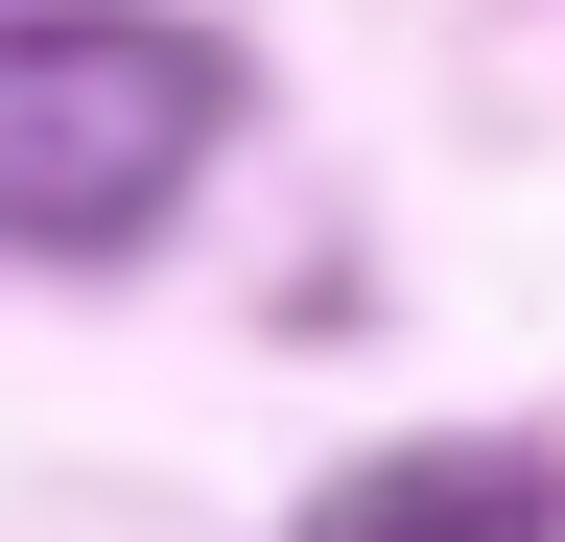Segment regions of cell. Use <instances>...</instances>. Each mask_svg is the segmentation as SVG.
<instances>
[{
  "mask_svg": "<svg viewBox=\"0 0 565 542\" xmlns=\"http://www.w3.org/2000/svg\"><path fill=\"white\" fill-rule=\"evenodd\" d=\"M236 142V47L166 0H0V259H141Z\"/></svg>",
  "mask_w": 565,
  "mask_h": 542,
  "instance_id": "cell-1",
  "label": "cell"
},
{
  "mask_svg": "<svg viewBox=\"0 0 565 542\" xmlns=\"http://www.w3.org/2000/svg\"><path fill=\"white\" fill-rule=\"evenodd\" d=\"M307 542H542V471L519 448H377L307 496Z\"/></svg>",
  "mask_w": 565,
  "mask_h": 542,
  "instance_id": "cell-2",
  "label": "cell"
}]
</instances>
